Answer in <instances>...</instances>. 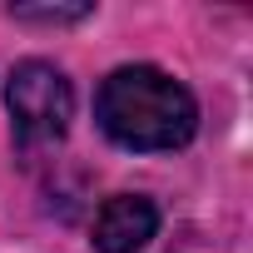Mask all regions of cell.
I'll return each mask as SVG.
<instances>
[{
	"mask_svg": "<svg viewBox=\"0 0 253 253\" xmlns=\"http://www.w3.org/2000/svg\"><path fill=\"white\" fill-rule=\"evenodd\" d=\"M94 119L114 144L159 154V149H179L194 139L199 104L159 65H119L94 94Z\"/></svg>",
	"mask_w": 253,
	"mask_h": 253,
	"instance_id": "6da1fadb",
	"label": "cell"
},
{
	"mask_svg": "<svg viewBox=\"0 0 253 253\" xmlns=\"http://www.w3.org/2000/svg\"><path fill=\"white\" fill-rule=\"evenodd\" d=\"M10 129H15V144L25 154L35 149H50L65 139L70 129V114H75V94H70V80L50 65V60H25L10 70Z\"/></svg>",
	"mask_w": 253,
	"mask_h": 253,
	"instance_id": "7a4b0ae2",
	"label": "cell"
},
{
	"mask_svg": "<svg viewBox=\"0 0 253 253\" xmlns=\"http://www.w3.org/2000/svg\"><path fill=\"white\" fill-rule=\"evenodd\" d=\"M159 228V209L144 194H114L94 213V248L99 253H139Z\"/></svg>",
	"mask_w": 253,
	"mask_h": 253,
	"instance_id": "3957f363",
	"label": "cell"
},
{
	"mask_svg": "<svg viewBox=\"0 0 253 253\" xmlns=\"http://www.w3.org/2000/svg\"><path fill=\"white\" fill-rule=\"evenodd\" d=\"M15 20H40V25H70V20H84L89 5H10Z\"/></svg>",
	"mask_w": 253,
	"mask_h": 253,
	"instance_id": "277c9868",
	"label": "cell"
}]
</instances>
